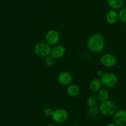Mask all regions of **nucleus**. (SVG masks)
<instances>
[{"mask_svg":"<svg viewBox=\"0 0 126 126\" xmlns=\"http://www.w3.org/2000/svg\"><path fill=\"white\" fill-rule=\"evenodd\" d=\"M105 20L109 24H116L119 21V14L116 10H109L105 14Z\"/></svg>","mask_w":126,"mask_h":126,"instance_id":"nucleus-11","label":"nucleus"},{"mask_svg":"<svg viewBox=\"0 0 126 126\" xmlns=\"http://www.w3.org/2000/svg\"><path fill=\"white\" fill-rule=\"evenodd\" d=\"M100 79L102 85L108 88L114 87L118 83V76L113 72L105 73L103 76Z\"/></svg>","mask_w":126,"mask_h":126,"instance_id":"nucleus-4","label":"nucleus"},{"mask_svg":"<svg viewBox=\"0 0 126 126\" xmlns=\"http://www.w3.org/2000/svg\"><path fill=\"white\" fill-rule=\"evenodd\" d=\"M80 88L78 85H76V84H70V85L67 86L66 88V94L68 95L71 98H75L77 97L80 93Z\"/></svg>","mask_w":126,"mask_h":126,"instance_id":"nucleus-12","label":"nucleus"},{"mask_svg":"<svg viewBox=\"0 0 126 126\" xmlns=\"http://www.w3.org/2000/svg\"><path fill=\"white\" fill-rule=\"evenodd\" d=\"M100 62L101 64L106 67H113L117 64L116 57L111 53H106L100 57Z\"/></svg>","mask_w":126,"mask_h":126,"instance_id":"nucleus-7","label":"nucleus"},{"mask_svg":"<svg viewBox=\"0 0 126 126\" xmlns=\"http://www.w3.org/2000/svg\"><path fill=\"white\" fill-rule=\"evenodd\" d=\"M108 5L110 7L111 9L121 10L124 7V0H108Z\"/></svg>","mask_w":126,"mask_h":126,"instance_id":"nucleus-13","label":"nucleus"},{"mask_svg":"<svg viewBox=\"0 0 126 126\" xmlns=\"http://www.w3.org/2000/svg\"><path fill=\"white\" fill-rule=\"evenodd\" d=\"M106 126H117V125L114 122H111V123L108 124H107Z\"/></svg>","mask_w":126,"mask_h":126,"instance_id":"nucleus-22","label":"nucleus"},{"mask_svg":"<svg viewBox=\"0 0 126 126\" xmlns=\"http://www.w3.org/2000/svg\"><path fill=\"white\" fill-rule=\"evenodd\" d=\"M44 63L47 67H52L54 66L55 63V59L51 55H49L44 58Z\"/></svg>","mask_w":126,"mask_h":126,"instance_id":"nucleus-18","label":"nucleus"},{"mask_svg":"<svg viewBox=\"0 0 126 126\" xmlns=\"http://www.w3.org/2000/svg\"><path fill=\"white\" fill-rule=\"evenodd\" d=\"M87 46L92 53H100L105 47V40L100 33H94L89 37Z\"/></svg>","mask_w":126,"mask_h":126,"instance_id":"nucleus-1","label":"nucleus"},{"mask_svg":"<svg viewBox=\"0 0 126 126\" xmlns=\"http://www.w3.org/2000/svg\"><path fill=\"white\" fill-rule=\"evenodd\" d=\"M52 46L48 44L46 42H39L34 44L33 47L34 53L39 58H46L50 55Z\"/></svg>","mask_w":126,"mask_h":126,"instance_id":"nucleus-2","label":"nucleus"},{"mask_svg":"<svg viewBox=\"0 0 126 126\" xmlns=\"http://www.w3.org/2000/svg\"><path fill=\"white\" fill-rule=\"evenodd\" d=\"M68 112L65 109L60 107L54 110L51 118L54 122L58 124H61L66 122L68 119Z\"/></svg>","mask_w":126,"mask_h":126,"instance_id":"nucleus-5","label":"nucleus"},{"mask_svg":"<svg viewBox=\"0 0 126 126\" xmlns=\"http://www.w3.org/2000/svg\"><path fill=\"white\" fill-rule=\"evenodd\" d=\"M55 126V125H54V124H49V125H47V126Z\"/></svg>","mask_w":126,"mask_h":126,"instance_id":"nucleus-23","label":"nucleus"},{"mask_svg":"<svg viewBox=\"0 0 126 126\" xmlns=\"http://www.w3.org/2000/svg\"><path fill=\"white\" fill-rule=\"evenodd\" d=\"M119 21L124 24H126V7H123L119 10Z\"/></svg>","mask_w":126,"mask_h":126,"instance_id":"nucleus-17","label":"nucleus"},{"mask_svg":"<svg viewBox=\"0 0 126 126\" xmlns=\"http://www.w3.org/2000/svg\"><path fill=\"white\" fill-rule=\"evenodd\" d=\"M98 107L100 113L103 116L108 117L113 116L117 111L116 104L110 100L102 101Z\"/></svg>","mask_w":126,"mask_h":126,"instance_id":"nucleus-3","label":"nucleus"},{"mask_svg":"<svg viewBox=\"0 0 126 126\" xmlns=\"http://www.w3.org/2000/svg\"><path fill=\"white\" fill-rule=\"evenodd\" d=\"M113 122L118 126H125L126 125V110H117L113 115Z\"/></svg>","mask_w":126,"mask_h":126,"instance_id":"nucleus-9","label":"nucleus"},{"mask_svg":"<svg viewBox=\"0 0 126 126\" xmlns=\"http://www.w3.org/2000/svg\"><path fill=\"white\" fill-rule=\"evenodd\" d=\"M96 104H97V100L94 96H89L87 99V105H88L89 107L95 106Z\"/></svg>","mask_w":126,"mask_h":126,"instance_id":"nucleus-20","label":"nucleus"},{"mask_svg":"<svg viewBox=\"0 0 126 126\" xmlns=\"http://www.w3.org/2000/svg\"><path fill=\"white\" fill-rule=\"evenodd\" d=\"M53 112H54V110L51 108V107H46L43 109V113L46 117H52V115Z\"/></svg>","mask_w":126,"mask_h":126,"instance_id":"nucleus-19","label":"nucleus"},{"mask_svg":"<svg viewBox=\"0 0 126 126\" xmlns=\"http://www.w3.org/2000/svg\"><path fill=\"white\" fill-rule=\"evenodd\" d=\"M87 112L89 116L92 117H95L97 116H98L100 112L99 107H97V106H91V107H89L88 110H87Z\"/></svg>","mask_w":126,"mask_h":126,"instance_id":"nucleus-16","label":"nucleus"},{"mask_svg":"<svg viewBox=\"0 0 126 126\" xmlns=\"http://www.w3.org/2000/svg\"><path fill=\"white\" fill-rule=\"evenodd\" d=\"M102 83L100 79H94L89 83V89L92 92H98L102 87Z\"/></svg>","mask_w":126,"mask_h":126,"instance_id":"nucleus-14","label":"nucleus"},{"mask_svg":"<svg viewBox=\"0 0 126 126\" xmlns=\"http://www.w3.org/2000/svg\"><path fill=\"white\" fill-rule=\"evenodd\" d=\"M73 80V76L68 71H62L57 76V82L62 86H68Z\"/></svg>","mask_w":126,"mask_h":126,"instance_id":"nucleus-8","label":"nucleus"},{"mask_svg":"<svg viewBox=\"0 0 126 126\" xmlns=\"http://www.w3.org/2000/svg\"><path fill=\"white\" fill-rule=\"evenodd\" d=\"M66 53V48L62 44H57L52 48L50 55L55 59H60L65 56Z\"/></svg>","mask_w":126,"mask_h":126,"instance_id":"nucleus-10","label":"nucleus"},{"mask_svg":"<svg viewBox=\"0 0 126 126\" xmlns=\"http://www.w3.org/2000/svg\"><path fill=\"white\" fill-rule=\"evenodd\" d=\"M96 74H97V77H99L100 79L101 77H102L103 76V75L105 74V72H104V71H103V70H102V69H99V70H98L97 71V72H96Z\"/></svg>","mask_w":126,"mask_h":126,"instance_id":"nucleus-21","label":"nucleus"},{"mask_svg":"<svg viewBox=\"0 0 126 126\" xmlns=\"http://www.w3.org/2000/svg\"><path fill=\"white\" fill-rule=\"evenodd\" d=\"M45 40L50 46L57 45L60 40V33L55 29L49 30L46 33Z\"/></svg>","mask_w":126,"mask_h":126,"instance_id":"nucleus-6","label":"nucleus"},{"mask_svg":"<svg viewBox=\"0 0 126 126\" xmlns=\"http://www.w3.org/2000/svg\"><path fill=\"white\" fill-rule=\"evenodd\" d=\"M98 96L102 101H107L110 99V92L107 88H101L98 92Z\"/></svg>","mask_w":126,"mask_h":126,"instance_id":"nucleus-15","label":"nucleus"},{"mask_svg":"<svg viewBox=\"0 0 126 126\" xmlns=\"http://www.w3.org/2000/svg\"><path fill=\"white\" fill-rule=\"evenodd\" d=\"M78 126V125H73V126Z\"/></svg>","mask_w":126,"mask_h":126,"instance_id":"nucleus-24","label":"nucleus"}]
</instances>
